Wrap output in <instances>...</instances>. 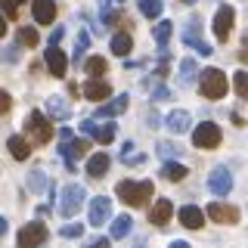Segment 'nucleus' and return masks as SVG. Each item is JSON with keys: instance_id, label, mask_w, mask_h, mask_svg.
Returning <instances> with one entry per match:
<instances>
[{"instance_id": "21", "label": "nucleus", "mask_w": 248, "mask_h": 248, "mask_svg": "<svg viewBox=\"0 0 248 248\" xmlns=\"http://www.w3.org/2000/svg\"><path fill=\"white\" fill-rule=\"evenodd\" d=\"M6 149H10V155L16 161H25L28 155H31V146H28V140L25 137H19V134H13L10 140H6Z\"/></svg>"}, {"instance_id": "6", "label": "nucleus", "mask_w": 248, "mask_h": 248, "mask_svg": "<svg viewBox=\"0 0 248 248\" xmlns=\"http://www.w3.org/2000/svg\"><path fill=\"white\" fill-rule=\"evenodd\" d=\"M232 22H236V10H232L230 3L217 6L211 31H214V37H217V41H220V44H223V41H227V37H230V31H232Z\"/></svg>"}, {"instance_id": "50", "label": "nucleus", "mask_w": 248, "mask_h": 248, "mask_svg": "<svg viewBox=\"0 0 248 248\" xmlns=\"http://www.w3.org/2000/svg\"><path fill=\"white\" fill-rule=\"evenodd\" d=\"M137 248H143V242H140V245H137Z\"/></svg>"}, {"instance_id": "43", "label": "nucleus", "mask_w": 248, "mask_h": 248, "mask_svg": "<svg viewBox=\"0 0 248 248\" xmlns=\"http://www.w3.org/2000/svg\"><path fill=\"white\" fill-rule=\"evenodd\" d=\"M239 56L248 62V34H245V41H242V50H239Z\"/></svg>"}, {"instance_id": "49", "label": "nucleus", "mask_w": 248, "mask_h": 248, "mask_svg": "<svg viewBox=\"0 0 248 248\" xmlns=\"http://www.w3.org/2000/svg\"><path fill=\"white\" fill-rule=\"evenodd\" d=\"M183 3H196V0H183Z\"/></svg>"}, {"instance_id": "5", "label": "nucleus", "mask_w": 248, "mask_h": 248, "mask_svg": "<svg viewBox=\"0 0 248 248\" xmlns=\"http://www.w3.org/2000/svg\"><path fill=\"white\" fill-rule=\"evenodd\" d=\"M192 146L196 149H217L220 146V127L214 121H202L196 130H192Z\"/></svg>"}, {"instance_id": "8", "label": "nucleus", "mask_w": 248, "mask_h": 248, "mask_svg": "<svg viewBox=\"0 0 248 248\" xmlns=\"http://www.w3.org/2000/svg\"><path fill=\"white\" fill-rule=\"evenodd\" d=\"M208 189H211L217 199L230 196V189H232V174H230L227 168H214L211 177H208Z\"/></svg>"}, {"instance_id": "45", "label": "nucleus", "mask_w": 248, "mask_h": 248, "mask_svg": "<svg viewBox=\"0 0 248 248\" xmlns=\"http://www.w3.org/2000/svg\"><path fill=\"white\" fill-rule=\"evenodd\" d=\"M168 248H189V245H186V242H183V239H177V242H170Z\"/></svg>"}, {"instance_id": "46", "label": "nucleus", "mask_w": 248, "mask_h": 248, "mask_svg": "<svg viewBox=\"0 0 248 248\" xmlns=\"http://www.w3.org/2000/svg\"><path fill=\"white\" fill-rule=\"evenodd\" d=\"M3 34H6V19L0 16V37H3Z\"/></svg>"}, {"instance_id": "4", "label": "nucleus", "mask_w": 248, "mask_h": 248, "mask_svg": "<svg viewBox=\"0 0 248 248\" xmlns=\"http://www.w3.org/2000/svg\"><path fill=\"white\" fill-rule=\"evenodd\" d=\"M84 205V186L81 183H65L59 192V214L62 217H75Z\"/></svg>"}, {"instance_id": "47", "label": "nucleus", "mask_w": 248, "mask_h": 248, "mask_svg": "<svg viewBox=\"0 0 248 248\" xmlns=\"http://www.w3.org/2000/svg\"><path fill=\"white\" fill-rule=\"evenodd\" d=\"M3 232H6V220H3V217H0V236H3Z\"/></svg>"}, {"instance_id": "10", "label": "nucleus", "mask_w": 248, "mask_h": 248, "mask_svg": "<svg viewBox=\"0 0 248 248\" xmlns=\"http://www.w3.org/2000/svg\"><path fill=\"white\" fill-rule=\"evenodd\" d=\"M44 59H46V68H50V75H53V78H65L68 56L59 50L56 44H53V46H46V50H44Z\"/></svg>"}, {"instance_id": "29", "label": "nucleus", "mask_w": 248, "mask_h": 248, "mask_svg": "<svg viewBox=\"0 0 248 248\" xmlns=\"http://www.w3.org/2000/svg\"><path fill=\"white\" fill-rule=\"evenodd\" d=\"M170 34H174V25H170V22H158V25L152 28V37H155V41H158L161 46H168Z\"/></svg>"}, {"instance_id": "35", "label": "nucleus", "mask_w": 248, "mask_h": 248, "mask_svg": "<svg viewBox=\"0 0 248 248\" xmlns=\"http://www.w3.org/2000/svg\"><path fill=\"white\" fill-rule=\"evenodd\" d=\"M37 41H41V37H37L34 28H19V44L22 46H37Z\"/></svg>"}, {"instance_id": "7", "label": "nucleus", "mask_w": 248, "mask_h": 248, "mask_svg": "<svg viewBox=\"0 0 248 248\" xmlns=\"http://www.w3.org/2000/svg\"><path fill=\"white\" fill-rule=\"evenodd\" d=\"M44 239H46V227L41 220H34V223H25V227L19 230L16 245L19 248H37V245H44Z\"/></svg>"}, {"instance_id": "31", "label": "nucleus", "mask_w": 248, "mask_h": 248, "mask_svg": "<svg viewBox=\"0 0 248 248\" xmlns=\"http://www.w3.org/2000/svg\"><path fill=\"white\" fill-rule=\"evenodd\" d=\"M140 13L146 19H158L161 16V0H140Z\"/></svg>"}, {"instance_id": "1", "label": "nucleus", "mask_w": 248, "mask_h": 248, "mask_svg": "<svg viewBox=\"0 0 248 248\" xmlns=\"http://www.w3.org/2000/svg\"><path fill=\"white\" fill-rule=\"evenodd\" d=\"M199 90L205 99H223L230 90V81L220 68H205V72H199Z\"/></svg>"}, {"instance_id": "12", "label": "nucleus", "mask_w": 248, "mask_h": 248, "mask_svg": "<svg viewBox=\"0 0 248 248\" xmlns=\"http://www.w3.org/2000/svg\"><path fill=\"white\" fill-rule=\"evenodd\" d=\"M108 214H112V199H108V196H96V199L90 202L87 217H90L93 227H103V223L108 220Z\"/></svg>"}, {"instance_id": "32", "label": "nucleus", "mask_w": 248, "mask_h": 248, "mask_svg": "<svg viewBox=\"0 0 248 248\" xmlns=\"http://www.w3.org/2000/svg\"><path fill=\"white\" fill-rule=\"evenodd\" d=\"M232 87H236L239 99L248 103V72H236V75H232Z\"/></svg>"}, {"instance_id": "3", "label": "nucleus", "mask_w": 248, "mask_h": 248, "mask_svg": "<svg viewBox=\"0 0 248 248\" xmlns=\"http://www.w3.org/2000/svg\"><path fill=\"white\" fill-rule=\"evenodd\" d=\"M25 134H28L31 143L44 146L46 140H53V124H50V118H46L44 112H37V108H34V112L25 118Z\"/></svg>"}, {"instance_id": "40", "label": "nucleus", "mask_w": 248, "mask_h": 248, "mask_svg": "<svg viewBox=\"0 0 248 248\" xmlns=\"http://www.w3.org/2000/svg\"><path fill=\"white\" fill-rule=\"evenodd\" d=\"M13 108V99H10V93L6 90H0V115H6Z\"/></svg>"}, {"instance_id": "26", "label": "nucleus", "mask_w": 248, "mask_h": 248, "mask_svg": "<svg viewBox=\"0 0 248 248\" xmlns=\"http://www.w3.org/2000/svg\"><path fill=\"white\" fill-rule=\"evenodd\" d=\"M130 223H134V220H130L127 214L115 217V220H112V239H124V236L130 232Z\"/></svg>"}, {"instance_id": "11", "label": "nucleus", "mask_w": 248, "mask_h": 248, "mask_svg": "<svg viewBox=\"0 0 248 248\" xmlns=\"http://www.w3.org/2000/svg\"><path fill=\"white\" fill-rule=\"evenodd\" d=\"M208 217H211L214 223H236L239 220V208L227 205V202H211V205H208Z\"/></svg>"}, {"instance_id": "30", "label": "nucleus", "mask_w": 248, "mask_h": 248, "mask_svg": "<svg viewBox=\"0 0 248 248\" xmlns=\"http://www.w3.org/2000/svg\"><path fill=\"white\" fill-rule=\"evenodd\" d=\"M121 161H124V165H143V161H146V155H143V152H134V143H124Z\"/></svg>"}, {"instance_id": "27", "label": "nucleus", "mask_w": 248, "mask_h": 248, "mask_svg": "<svg viewBox=\"0 0 248 248\" xmlns=\"http://www.w3.org/2000/svg\"><path fill=\"white\" fill-rule=\"evenodd\" d=\"M106 68H108V65H106V59H103V56H90L87 62H84V72H87L90 78L106 75Z\"/></svg>"}, {"instance_id": "19", "label": "nucleus", "mask_w": 248, "mask_h": 248, "mask_svg": "<svg viewBox=\"0 0 248 248\" xmlns=\"http://www.w3.org/2000/svg\"><path fill=\"white\" fill-rule=\"evenodd\" d=\"M170 214H174L170 199H158V202L152 205V211H149V223H155V227H165V223L170 220Z\"/></svg>"}, {"instance_id": "42", "label": "nucleus", "mask_w": 248, "mask_h": 248, "mask_svg": "<svg viewBox=\"0 0 248 248\" xmlns=\"http://www.w3.org/2000/svg\"><path fill=\"white\" fill-rule=\"evenodd\" d=\"M146 118H149V127H158V124H161V118H158V115H155V112H149V115H146Z\"/></svg>"}, {"instance_id": "14", "label": "nucleus", "mask_w": 248, "mask_h": 248, "mask_svg": "<svg viewBox=\"0 0 248 248\" xmlns=\"http://www.w3.org/2000/svg\"><path fill=\"white\" fill-rule=\"evenodd\" d=\"M81 130L87 137H93V140H99V143H112L115 140V124H96V121H84L81 124Z\"/></svg>"}, {"instance_id": "34", "label": "nucleus", "mask_w": 248, "mask_h": 248, "mask_svg": "<svg viewBox=\"0 0 248 248\" xmlns=\"http://www.w3.org/2000/svg\"><path fill=\"white\" fill-rule=\"evenodd\" d=\"M25 3V0H0V10H3L6 19H16L19 16V6Z\"/></svg>"}, {"instance_id": "36", "label": "nucleus", "mask_w": 248, "mask_h": 248, "mask_svg": "<svg viewBox=\"0 0 248 248\" xmlns=\"http://www.w3.org/2000/svg\"><path fill=\"white\" fill-rule=\"evenodd\" d=\"M158 155H161L165 161H170V158H177V155H180V146L165 143V140H161V143H158Z\"/></svg>"}, {"instance_id": "24", "label": "nucleus", "mask_w": 248, "mask_h": 248, "mask_svg": "<svg viewBox=\"0 0 248 248\" xmlns=\"http://www.w3.org/2000/svg\"><path fill=\"white\" fill-rule=\"evenodd\" d=\"M186 174H189V170H186V165H180V161H174V158L161 165V177H165V180H170V183H180Z\"/></svg>"}, {"instance_id": "13", "label": "nucleus", "mask_w": 248, "mask_h": 248, "mask_svg": "<svg viewBox=\"0 0 248 248\" xmlns=\"http://www.w3.org/2000/svg\"><path fill=\"white\" fill-rule=\"evenodd\" d=\"M31 13H34L37 25H53L56 22V0H31Z\"/></svg>"}, {"instance_id": "20", "label": "nucleus", "mask_w": 248, "mask_h": 248, "mask_svg": "<svg viewBox=\"0 0 248 248\" xmlns=\"http://www.w3.org/2000/svg\"><path fill=\"white\" fill-rule=\"evenodd\" d=\"M90 146L84 143V140H65V146H62V158H65V165H68V170H72V165H75V158H81L84 152H87Z\"/></svg>"}, {"instance_id": "2", "label": "nucleus", "mask_w": 248, "mask_h": 248, "mask_svg": "<svg viewBox=\"0 0 248 248\" xmlns=\"http://www.w3.org/2000/svg\"><path fill=\"white\" fill-rule=\"evenodd\" d=\"M118 199L127 202L130 208H143L152 199V180H121L118 183Z\"/></svg>"}, {"instance_id": "48", "label": "nucleus", "mask_w": 248, "mask_h": 248, "mask_svg": "<svg viewBox=\"0 0 248 248\" xmlns=\"http://www.w3.org/2000/svg\"><path fill=\"white\" fill-rule=\"evenodd\" d=\"M103 3H121V0H103Z\"/></svg>"}, {"instance_id": "39", "label": "nucleus", "mask_w": 248, "mask_h": 248, "mask_svg": "<svg viewBox=\"0 0 248 248\" xmlns=\"http://www.w3.org/2000/svg\"><path fill=\"white\" fill-rule=\"evenodd\" d=\"M161 99H170V87H168V84L152 87V103H161Z\"/></svg>"}, {"instance_id": "23", "label": "nucleus", "mask_w": 248, "mask_h": 248, "mask_svg": "<svg viewBox=\"0 0 248 248\" xmlns=\"http://www.w3.org/2000/svg\"><path fill=\"white\" fill-rule=\"evenodd\" d=\"M165 124H168L170 134H186V130H189V115H186L183 108H177V112H170L165 118Z\"/></svg>"}, {"instance_id": "25", "label": "nucleus", "mask_w": 248, "mask_h": 248, "mask_svg": "<svg viewBox=\"0 0 248 248\" xmlns=\"http://www.w3.org/2000/svg\"><path fill=\"white\" fill-rule=\"evenodd\" d=\"M130 50H134V41H130V34L118 31V34L112 37V53H115V56H127Z\"/></svg>"}, {"instance_id": "15", "label": "nucleus", "mask_w": 248, "mask_h": 248, "mask_svg": "<svg viewBox=\"0 0 248 248\" xmlns=\"http://www.w3.org/2000/svg\"><path fill=\"white\" fill-rule=\"evenodd\" d=\"M84 96L93 99V103H103V99L112 96V87H108V81H103V78H90L84 84Z\"/></svg>"}, {"instance_id": "22", "label": "nucleus", "mask_w": 248, "mask_h": 248, "mask_svg": "<svg viewBox=\"0 0 248 248\" xmlns=\"http://www.w3.org/2000/svg\"><path fill=\"white\" fill-rule=\"evenodd\" d=\"M108 165H112V158H108L106 152H96V155H93V158L87 161V174L93 177V180H99V177H106Z\"/></svg>"}, {"instance_id": "38", "label": "nucleus", "mask_w": 248, "mask_h": 248, "mask_svg": "<svg viewBox=\"0 0 248 248\" xmlns=\"http://www.w3.org/2000/svg\"><path fill=\"white\" fill-rule=\"evenodd\" d=\"M59 232H62V236H65V239H81L84 227H81V223H65V227H62Z\"/></svg>"}, {"instance_id": "18", "label": "nucleus", "mask_w": 248, "mask_h": 248, "mask_svg": "<svg viewBox=\"0 0 248 248\" xmlns=\"http://www.w3.org/2000/svg\"><path fill=\"white\" fill-rule=\"evenodd\" d=\"M124 108H127V93H121L118 99H108V103H99L96 106V118H115V115H121Z\"/></svg>"}, {"instance_id": "28", "label": "nucleus", "mask_w": 248, "mask_h": 248, "mask_svg": "<svg viewBox=\"0 0 248 248\" xmlns=\"http://www.w3.org/2000/svg\"><path fill=\"white\" fill-rule=\"evenodd\" d=\"M192 78H199L196 59H183L180 62V84H192Z\"/></svg>"}, {"instance_id": "37", "label": "nucleus", "mask_w": 248, "mask_h": 248, "mask_svg": "<svg viewBox=\"0 0 248 248\" xmlns=\"http://www.w3.org/2000/svg\"><path fill=\"white\" fill-rule=\"evenodd\" d=\"M87 46H90V37L87 34H84V31H81V34H78V46H75V62H81L84 59V50H87Z\"/></svg>"}, {"instance_id": "9", "label": "nucleus", "mask_w": 248, "mask_h": 248, "mask_svg": "<svg viewBox=\"0 0 248 248\" xmlns=\"http://www.w3.org/2000/svg\"><path fill=\"white\" fill-rule=\"evenodd\" d=\"M183 44H189L192 46V50H196L199 53V56H211V44H205V41H202V28H199V19H192L189 22V28H186L183 31Z\"/></svg>"}, {"instance_id": "41", "label": "nucleus", "mask_w": 248, "mask_h": 248, "mask_svg": "<svg viewBox=\"0 0 248 248\" xmlns=\"http://www.w3.org/2000/svg\"><path fill=\"white\" fill-rule=\"evenodd\" d=\"M112 245V239H96V242H90L87 248H108Z\"/></svg>"}, {"instance_id": "33", "label": "nucleus", "mask_w": 248, "mask_h": 248, "mask_svg": "<svg viewBox=\"0 0 248 248\" xmlns=\"http://www.w3.org/2000/svg\"><path fill=\"white\" fill-rule=\"evenodd\" d=\"M46 183H50V180L44 177V170H31V174H28V186H31L34 192H44Z\"/></svg>"}, {"instance_id": "16", "label": "nucleus", "mask_w": 248, "mask_h": 248, "mask_svg": "<svg viewBox=\"0 0 248 248\" xmlns=\"http://www.w3.org/2000/svg\"><path fill=\"white\" fill-rule=\"evenodd\" d=\"M180 223L186 230H202L205 227V211L196 208V205H183L180 208Z\"/></svg>"}, {"instance_id": "44", "label": "nucleus", "mask_w": 248, "mask_h": 248, "mask_svg": "<svg viewBox=\"0 0 248 248\" xmlns=\"http://www.w3.org/2000/svg\"><path fill=\"white\" fill-rule=\"evenodd\" d=\"M3 59H6V62H13V59H16V46H10V50L3 53Z\"/></svg>"}, {"instance_id": "17", "label": "nucleus", "mask_w": 248, "mask_h": 248, "mask_svg": "<svg viewBox=\"0 0 248 248\" xmlns=\"http://www.w3.org/2000/svg\"><path fill=\"white\" fill-rule=\"evenodd\" d=\"M46 115L56 121H68V115H72V103H68L65 96H50L46 99Z\"/></svg>"}]
</instances>
